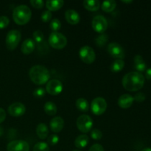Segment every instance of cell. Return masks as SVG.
Returning a JSON list of instances; mask_svg holds the SVG:
<instances>
[{
	"label": "cell",
	"instance_id": "cell-13",
	"mask_svg": "<svg viewBox=\"0 0 151 151\" xmlns=\"http://www.w3.org/2000/svg\"><path fill=\"white\" fill-rule=\"evenodd\" d=\"M9 114L14 117H19L24 114L26 108L24 105L21 103H14L10 105L7 109Z\"/></svg>",
	"mask_w": 151,
	"mask_h": 151
},
{
	"label": "cell",
	"instance_id": "cell-12",
	"mask_svg": "<svg viewBox=\"0 0 151 151\" xmlns=\"http://www.w3.org/2000/svg\"><path fill=\"white\" fill-rule=\"evenodd\" d=\"M7 151H29V145L24 140H14L7 145Z\"/></svg>",
	"mask_w": 151,
	"mask_h": 151
},
{
	"label": "cell",
	"instance_id": "cell-30",
	"mask_svg": "<svg viewBox=\"0 0 151 151\" xmlns=\"http://www.w3.org/2000/svg\"><path fill=\"white\" fill-rule=\"evenodd\" d=\"M50 27L53 32H58L59 29L61 28V22L58 19H54L51 21Z\"/></svg>",
	"mask_w": 151,
	"mask_h": 151
},
{
	"label": "cell",
	"instance_id": "cell-41",
	"mask_svg": "<svg viewBox=\"0 0 151 151\" xmlns=\"http://www.w3.org/2000/svg\"><path fill=\"white\" fill-rule=\"evenodd\" d=\"M122 2L127 3V4H129V3L133 2V1H132V0H130V1H125V0H122Z\"/></svg>",
	"mask_w": 151,
	"mask_h": 151
},
{
	"label": "cell",
	"instance_id": "cell-32",
	"mask_svg": "<svg viewBox=\"0 0 151 151\" xmlns=\"http://www.w3.org/2000/svg\"><path fill=\"white\" fill-rule=\"evenodd\" d=\"M52 12L50 10H45L41 14V19L43 22H49L52 19Z\"/></svg>",
	"mask_w": 151,
	"mask_h": 151
},
{
	"label": "cell",
	"instance_id": "cell-36",
	"mask_svg": "<svg viewBox=\"0 0 151 151\" xmlns=\"http://www.w3.org/2000/svg\"><path fill=\"white\" fill-rule=\"evenodd\" d=\"M30 4L36 9H41L44 6V2L42 0H31Z\"/></svg>",
	"mask_w": 151,
	"mask_h": 151
},
{
	"label": "cell",
	"instance_id": "cell-25",
	"mask_svg": "<svg viewBox=\"0 0 151 151\" xmlns=\"http://www.w3.org/2000/svg\"><path fill=\"white\" fill-rule=\"evenodd\" d=\"M125 66V62L122 59H116L110 66L111 71L113 72H119L123 69Z\"/></svg>",
	"mask_w": 151,
	"mask_h": 151
},
{
	"label": "cell",
	"instance_id": "cell-23",
	"mask_svg": "<svg viewBox=\"0 0 151 151\" xmlns=\"http://www.w3.org/2000/svg\"><path fill=\"white\" fill-rule=\"evenodd\" d=\"M44 109L45 113L49 116H54L58 111L57 106L52 102H47L44 105Z\"/></svg>",
	"mask_w": 151,
	"mask_h": 151
},
{
	"label": "cell",
	"instance_id": "cell-4",
	"mask_svg": "<svg viewBox=\"0 0 151 151\" xmlns=\"http://www.w3.org/2000/svg\"><path fill=\"white\" fill-rule=\"evenodd\" d=\"M49 44L55 50H62L67 44L66 36L58 32H52L49 38Z\"/></svg>",
	"mask_w": 151,
	"mask_h": 151
},
{
	"label": "cell",
	"instance_id": "cell-37",
	"mask_svg": "<svg viewBox=\"0 0 151 151\" xmlns=\"http://www.w3.org/2000/svg\"><path fill=\"white\" fill-rule=\"evenodd\" d=\"M146 97H145V94L142 92H139V93H137L135 96H134V99L135 101L139 102V103H142V102H144L145 100Z\"/></svg>",
	"mask_w": 151,
	"mask_h": 151
},
{
	"label": "cell",
	"instance_id": "cell-7",
	"mask_svg": "<svg viewBox=\"0 0 151 151\" xmlns=\"http://www.w3.org/2000/svg\"><path fill=\"white\" fill-rule=\"evenodd\" d=\"M79 56L83 62L91 64L95 60L96 55L94 50L89 46H83L79 50Z\"/></svg>",
	"mask_w": 151,
	"mask_h": 151
},
{
	"label": "cell",
	"instance_id": "cell-26",
	"mask_svg": "<svg viewBox=\"0 0 151 151\" xmlns=\"http://www.w3.org/2000/svg\"><path fill=\"white\" fill-rule=\"evenodd\" d=\"M76 107L80 111L86 112L89 109V105L88 101L84 98H79L76 100Z\"/></svg>",
	"mask_w": 151,
	"mask_h": 151
},
{
	"label": "cell",
	"instance_id": "cell-34",
	"mask_svg": "<svg viewBox=\"0 0 151 151\" xmlns=\"http://www.w3.org/2000/svg\"><path fill=\"white\" fill-rule=\"evenodd\" d=\"M10 23V20L5 16H0V29H4L8 26Z\"/></svg>",
	"mask_w": 151,
	"mask_h": 151
},
{
	"label": "cell",
	"instance_id": "cell-9",
	"mask_svg": "<svg viewBox=\"0 0 151 151\" xmlns=\"http://www.w3.org/2000/svg\"><path fill=\"white\" fill-rule=\"evenodd\" d=\"M91 25L95 32L103 34L108 28V21L104 16L99 15L93 19Z\"/></svg>",
	"mask_w": 151,
	"mask_h": 151
},
{
	"label": "cell",
	"instance_id": "cell-14",
	"mask_svg": "<svg viewBox=\"0 0 151 151\" xmlns=\"http://www.w3.org/2000/svg\"><path fill=\"white\" fill-rule=\"evenodd\" d=\"M64 126V120L60 116H55L50 120V129L54 133H59L62 131Z\"/></svg>",
	"mask_w": 151,
	"mask_h": 151
},
{
	"label": "cell",
	"instance_id": "cell-29",
	"mask_svg": "<svg viewBox=\"0 0 151 151\" xmlns=\"http://www.w3.org/2000/svg\"><path fill=\"white\" fill-rule=\"evenodd\" d=\"M33 151H50V147L47 143L41 142L34 145Z\"/></svg>",
	"mask_w": 151,
	"mask_h": 151
},
{
	"label": "cell",
	"instance_id": "cell-2",
	"mask_svg": "<svg viewBox=\"0 0 151 151\" xmlns=\"http://www.w3.org/2000/svg\"><path fill=\"white\" fill-rule=\"evenodd\" d=\"M29 76L32 82L36 85H44L48 83L50 78V71L41 65L34 66L29 69Z\"/></svg>",
	"mask_w": 151,
	"mask_h": 151
},
{
	"label": "cell",
	"instance_id": "cell-43",
	"mask_svg": "<svg viewBox=\"0 0 151 151\" xmlns=\"http://www.w3.org/2000/svg\"><path fill=\"white\" fill-rule=\"evenodd\" d=\"M2 134H3V129H2V128H1V127H0V137H1Z\"/></svg>",
	"mask_w": 151,
	"mask_h": 151
},
{
	"label": "cell",
	"instance_id": "cell-17",
	"mask_svg": "<svg viewBox=\"0 0 151 151\" xmlns=\"http://www.w3.org/2000/svg\"><path fill=\"white\" fill-rule=\"evenodd\" d=\"M35 47V43L31 38H27L23 41L21 47V51L24 55H29L34 51Z\"/></svg>",
	"mask_w": 151,
	"mask_h": 151
},
{
	"label": "cell",
	"instance_id": "cell-3",
	"mask_svg": "<svg viewBox=\"0 0 151 151\" xmlns=\"http://www.w3.org/2000/svg\"><path fill=\"white\" fill-rule=\"evenodd\" d=\"M32 16V12L29 7L25 4H21L14 9L13 18L14 22L19 25H24L29 22Z\"/></svg>",
	"mask_w": 151,
	"mask_h": 151
},
{
	"label": "cell",
	"instance_id": "cell-38",
	"mask_svg": "<svg viewBox=\"0 0 151 151\" xmlns=\"http://www.w3.org/2000/svg\"><path fill=\"white\" fill-rule=\"evenodd\" d=\"M88 151H105L103 146L100 144H94L90 147Z\"/></svg>",
	"mask_w": 151,
	"mask_h": 151
},
{
	"label": "cell",
	"instance_id": "cell-44",
	"mask_svg": "<svg viewBox=\"0 0 151 151\" xmlns=\"http://www.w3.org/2000/svg\"><path fill=\"white\" fill-rule=\"evenodd\" d=\"M73 151H81V150H74Z\"/></svg>",
	"mask_w": 151,
	"mask_h": 151
},
{
	"label": "cell",
	"instance_id": "cell-19",
	"mask_svg": "<svg viewBox=\"0 0 151 151\" xmlns=\"http://www.w3.org/2000/svg\"><path fill=\"white\" fill-rule=\"evenodd\" d=\"M134 66H135V69L138 71V72H142L146 71V63L145 62L144 59L139 55H137L134 57Z\"/></svg>",
	"mask_w": 151,
	"mask_h": 151
},
{
	"label": "cell",
	"instance_id": "cell-21",
	"mask_svg": "<svg viewBox=\"0 0 151 151\" xmlns=\"http://www.w3.org/2000/svg\"><path fill=\"white\" fill-rule=\"evenodd\" d=\"M36 134L38 138L41 139H47L49 134V128L47 125L44 123L38 124L36 128Z\"/></svg>",
	"mask_w": 151,
	"mask_h": 151
},
{
	"label": "cell",
	"instance_id": "cell-42",
	"mask_svg": "<svg viewBox=\"0 0 151 151\" xmlns=\"http://www.w3.org/2000/svg\"><path fill=\"white\" fill-rule=\"evenodd\" d=\"M142 151H151V148H150V147H146V148H144Z\"/></svg>",
	"mask_w": 151,
	"mask_h": 151
},
{
	"label": "cell",
	"instance_id": "cell-39",
	"mask_svg": "<svg viewBox=\"0 0 151 151\" xmlns=\"http://www.w3.org/2000/svg\"><path fill=\"white\" fill-rule=\"evenodd\" d=\"M6 118V112L3 109L0 108V123L3 122Z\"/></svg>",
	"mask_w": 151,
	"mask_h": 151
},
{
	"label": "cell",
	"instance_id": "cell-18",
	"mask_svg": "<svg viewBox=\"0 0 151 151\" xmlns=\"http://www.w3.org/2000/svg\"><path fill=\"white\" fill-rule=\"evenodd\" d=\"M64 4V1L63 0H49L46 1V7L50 11H56L61 8Z\"/></svg>",
	"mask_w": 151,
	"mask_h": 151
},
{
	"label": "cell",
	"instance_id": "cell-8",
	"mask_svg": "<svg viewBox=\"0 0 151 151\" xmlns=\"http://www.w3.org/2000/svg\"><path fill=\"white\" fill-rule=\"evenodd\" d=\"M106 109H107V103L103 97H96L91 102V111L97 116H100L104 114Z\"/></svg>",
	"mask_w": 151,
	"mask_h": 151
},
{
	"label": "cell",
	"instance_id": "cell-5",
	"mask_svg": "<svg viewBox=\"0 0 151 151\" xmlns=\"http://www.w3.org/2000/svg\"><path fill=\"white\" fill-rule=\"evenodd\" d=\"M22 38V34L19 30L13 29V30L9 31L7 34L5 39L6 47L9 50L12 51L14 50L19 45V42Z\"/></svg>",
	"mask_w": 151,
	"mask_h": 151
},
{
	"label": "cell",
	"instance_id": "cell-1",
	"mask_svg": "<svg viewBox=\"0 0 151 151\" xmlns=\"http://www.w3.org/2000/svg\"><path fill=\"white\" fill-rule=\"evenodd\" d=\"M122 86L129 91H137L141 89L145 84V77L140 72H131L126 74L122 81Z\"/></svg>",
	"mask_w": 151,
	"mask_h": 151
},
{
	"label": "cell",
	"instance_id": "cell-33",
	"mask_svg": "<svg viewBox=\"0 0 151 151\" xmlns=\"http://www.w3.org/2000/svg\"><path fill=\"white\" fill-rule=\"evenodd\" d=\"M47 142H48L50 145H55L59 142L58 136L56 135V134H52V135L49 136L48 139H47Z\"/></svg>",
	"mask_w": 151,
	"mask_h": 151
},
{
	"label": "cell",
	"instance_id": "cell-15",
	"mask_svg": "<svg viewBox=\"0 0 151 151\" xmlns=\"http://www.w3.org/2000/svg\"><path fill=\"white\" fill-rule=\"evenodd\" d=\"M134 101V97L128 94H124L118 99V105L122 109H128L132 106Z\"/></svg>",
	"mask_w": 151,
	"mask_h": 151
},
{
	"label": "cell",
	"instance_id": "cell-40",
	"mask_svg": "<svg viewBox=\"0 0 151 151\" xmlns=\"http://www.w3.org/2000/svg\"><path fill=\"white\" fill-rule=\"evenodd\" d=\"M145 77L147 79L151 80V68L147 69L145 72Z\"/></svg>",
	"mask_w": 151,
	"mask_h": 151
},
{
	"label": "cell",
	"instance_id": "cell-28",
	"mask_svg": "<svg viewBox=\"0 0 151 151\" xmlns=\"http://www.w3.org/2000/svg\"><path fill=\"white\" fill-rule=\"evenodd\" d=\"M33 41L36 43L38 46L44 43V33L41 30H36L33 32Z\"/></svg>",
	"mask_w": 151,
	"mask_h": 151
},
{
	"label": "cell",
	"instance_id": "cell-31",
	"mask_svg": "<svg viewBox=\"0 0 151 151\" xmlns=\"http://www.w3.org/2000/svg\"><path fill=\"white\" fill-rule=\"evenodd\" d=\"M91 137L94 140H100L103 137V133L99 129H93L91 131Z\"/></svg>",
	"mask_w": 151,
	"mask_h": 151
},
{
	"label": "cell",
	"instance_id": "cell-22",
	"mask_svg": "<svg viewBox=\"0 0 151 151\" xmlns=\"http://www.w3.org/2000/svg\"><path fill=\"white\" fill-rule=\"evenodd\" d=\"M83 4V7L89 11H97L100 7V1L97 0H85Z\"/></svg>",
	"mask_w": 151,
	"mask_h": 151
},
{
	"label": "cell",
	"instance_id": "cell-16",
	"mask_svg": "<svg viewBox=\"0 0 151 151\" xmlns=\"http://www.w3.org/2000/svg\"><path fill=\"white\" fill-rule=\"evenodd\" d=\"M65 18L69 24L72 25L78 24L81 20L80 15L76 10H67L65 13Z\"/></svg>",
	"mask_w": 151,
	"mask_h": 151
},
{
	"label": "cell",
	"instance_id": "cell-24",
	"mask_svg": "<svg viewBox=\"0 0 151 151\" xmlns=\"http://www.w3.org/2000/svg\"><path fill=\"white\" fill-rule=\"evenodd\" d=\"M116 7V2L114 0H109V1H103L102 4V10L106 13H111L114 11Z\"/></svg>",
	"mask_w": 151,
	"mask_h": 151
},
{
	"label": "cell",
	"instance_id": "cell-6",
	"mask_svg": "<svg viewBox=\"0 0 151 151\" xmlns=\"http://www.w3.org/2000/svg\"><path fill=\"white\" fill-rule=\"evenodd\" d=\"M93 120L91 116L87 114H82L77 119V127L81 132L88 133L92 129Z\"/></svg>",
	"mask_w": 151,
	"mask_h": 151
},
{
	"label": "cell",
	"instance_id": "cell-35",
	"mask_svg": "<svg viewBox=\"0 0 151 151\" xmlns=\"http://www.w3.org/2000/svg\"><path fill=\"white\" fill-rule=\"evenodd\" d=\"M46 90L44 88H38L33 91V96L36 98H41L45 95Z\"/></svg>",
	"mask_w": 151,
	"mask_h": 151
},
{
	"label": "cell",
	"instance_id": "cell-10",
	"mask_svg": "<svg viewBox=\"0 0 151 151\" xmlns=\"http://www.w3.org/2000/svg\"><path fill=\"white\" fill-rule=\"evenodd\" d=\"M108 52L111 56L116 59H123L125 58V50L120 44L117 43H111L108 45Z\"/></svg>",
	"mask_w": 151,
	"mask_h": 151
},
{
	"label": "cell",
	"instance_id": "cell-27",
	"mask_svg": "<svg viewBox=\"0 0 151 151\" xmlns=\"http://www.w3.org/2000/svg\"><path fill=\"white\" fill-rule=\"evenodd\" d=\"M109 41V36H108L107 34L103 33L102 35H99L97 38L95 39V43L97 44V46L100 47H104L105 44L107 43V41Z\"/></svg>",
	"mask_w": 151,
	"mask_h": 151
},
{
	"label": "cell",
	"instance_id": "cell-11",
	"mask_svg": "<svg viewBox=\"0 0 151 151\" xmlns=\"http://www.w3.org/2000/svg\"><path fill=\"white\" fill-rule=\"evenodd\" d=\"M62 90H63V84L58 80H51L48 81L46 86V91L50 95H58L61 93Z\"/></svg>",
	"mask_w": 151,
	"mask_h": 151
},
{
	"label": "cell",
	"instance_id": "cell-20",
	"mask_svg": "<svg viewBox=\"0 0 151 151\" xmlns=\"http://www.w3.org/2000/svg\"><path fill=\"white\" fill-rule=\"evenodd\" d=\"M88 142H89V138H88V136L86 135V134H82V135L78 136L75 139V145L79 149L85 148L88 145Z\"/></svg>",
	"mask_w": 151,
	"mask_h": 151
}]
</instances>
